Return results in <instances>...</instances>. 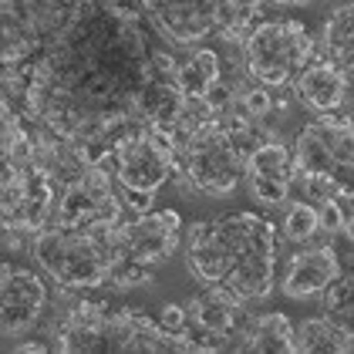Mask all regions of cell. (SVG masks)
<instances>
[{
  "instance_id": "cell-30",
  "label": "cell",
  "mask_w": 354,
  "mask_h": 354,
  "mask_svg": "<svg viewBox=\"0 0 354 354\" xmlns=\"http://www.w3.org/2000/svg\"><path fill=\"white\" fill-rule=\"evenodd\" d=\"M273 109V98H270V88H250L243 95V111L246 115H253V118H260V115H267Z\"/></svg>"
},
{
  "instance_id": "cell-8",
  "label": "cell",
  "mask_w": 354,
  "mask_h": 354,
  "mask_svg": "<svg viewBox=\"0 0 354 354\" xmlns=\"http://www.w3.org/2000/svg\"><path fill=\"white\" fill-rule=\"evenodd\" d=\"M294 176H321L330 179L341 189H351L354 169V145H351V115L348 111H330L317 122L304 125L294 145Z\"/></svg>"
},
{
  "instance_id": "cell-1",
  "label": "cell",
  "mask_w": 354,
  "mask_h": 354,
  "mask_svg": "<svg viewBox=\"0 0 354 354\" xmlns=\"http://www.w3.org/2000/svg\"><path fill=\"white\" fill-rule=\"evenodd\" d=\"M24 111L37 129L109 156L132 129L169 132L186 95L125 0H75L48 48L24 68Z\"/></svg>"
},
{
  "instance_id": "cell-13",
  "label": "cell",
  "mask_w": 354,
  "mask_h": 354,
  "mask_svg": "<svg viewBox=\"0 0 354 354\" xmlns=\"http://www.w3.org/2000/svg\"><path fill=\"white\" fill-rule=\"evenodd\" d=\"M189 324H186V344L189 351H226L240 348V330L246 324L243 304L223 297L216 290L203 294L189 304Z\"/></svg>"
},
{
  "instance_id": "cell-6",
  "label": "cell",
  "mask_w": 354,
  "mask_h": 354,
  "mask_svg": "<svg viewBox=\"0 0 354 354\" xmlns=\"http://www.w3.org/2000/svg\"><path fill=\"white\" fill-rule=\"evenodd\" d=\"M314 61V37L300 21H263L243 41L246 75L263 88L290 84Z\"/></svg>"
},
{
  "instance_id": "cell-11",
  "label": "cell",
  "mask_w": 354,
  "mask_h": 354,
  "mask_svg": "<svg viewBox=\"0 0 354 354\" xmlns=\"http://www.w3.org/2000/svg\"><path fill=\"white\" fill-rule=\"evenodd\" d=\"M57 189L34 162L0 186V233H41L55 216Z\"/></svg>"
},
{
  "instance_id": "cell-19",
  "label": "cell",
  "mask_w": 354,
  "mask_h": 354,
  "mask_svg": "<svg viewBox=\"0 0 354 354\" xmlns=\"http://www.w3.org/2000/svg\"><path fill=\"white\" fill-rule=\"evenodd\" d=\"M294 84H297L300 102L321 115L348 111V105H351V75L334 68L330 61H310L294 78Z\"/></svg>"
},
{
  "instance_id": "cell-26",
  "label": "cell",
  "mask_w": 354,
  "mask_h": 354,
  "mask_svg": "<svg viewBox=\"0 0 354 354\" xmlns=\"http://www.w3.org/2000/svg\"><path fill=\"white\" fill-rule=\"evenodd\" d=\"M321 294H324L321 304H324L327 317H334L337 324H351V277L341 270Z\"/></svg>"
},
{
  "instance_id": "cell-25",
  "label": "cell",
  "mask_w": 354,
  "mask_h": 354,
  "mask_svg": "<svg viewBox=\"0 0 354 354\" xmlns=\"http://www.w3.org/2000/svg\"><path fill=\"white\" fill-rule=\"evenodd\" d=\"M317 230L351 236V196H324L317 199Z\"/></svg>"
},
{
  "instance_id": "cell-9",
  "label": "cell",
  "mask_w": 354,
  "mask_h": 354,
  "mask_svg": "<svg viewBox=\"0 0 354 354\" xmlns=\"http://www.w3.org/2000/svg\"><path fill=\"white\" fill-rule=\"evenodd\" d=\"M109 162L122 189L156 192L176 172V145L169 132L159 129H132L109 145Z\"/></svg>"
},
{
  "instance_id": "cell-14",
  "label": "cell",
  "mask_w": 354,
  "mask_h": 354,
  "mask_svg": "<svg viewBox=\"0 0 354 354\" xmlns=\"http://www.w3.org/2000/svg\"><path fill=\"white\" fill-rule=\"evenodd\" d=\"M48 304L44 280L28 267H3L0 263V334L17 337L37 327Z\"/></svg>"
},
{
  "instance_id": "cell-3",
  "label": "cell",
  "mask_w": 354,
  "mask_h": 354,
  "mask_svg": "<svg viewBox=\"0 0 354 354\" xmlns=\"http://www.w3.org/2000/svg\"><path fill=\"white\" fill-rule=\"evenodd\" d=\"M34 260L68 290H98L115 267L111 226H44L34 243Z\"/></svg>"
},
{
  "instance_id": "cell-23",
  "label": "cell",
  "mask_w": 354,
  "mask_h": 354,
  "mask_svg": "<svg viewBox=\"0 0 354 354\" xmlns=\"http://www.w3.org/2000/svg\"><path fill=\"white\" fill-rule=\"evenodd\" d=\"M219 82V57L209 48H196L183 64H176V84L189 102H203Z\"/></svg>"
},
{
  "instance_id": "cell-12",
  "label": "cell",
  "mask_w": 354,
  "mask_h": 354,
  "mask_svg": "<svg viewBox=\"0 0 354 354\" xmlns=\"http://www.w3.org/2000/svg\"><path fill=\"white\" fill-rule=\"evenodd\" d=\"M179 233H183V219L176 209H159L129 223H115L111 226L115 260H132L138 267H159L176 253Z\"/></svg>"
},
{
  "instance_id": "cell-34",
  "label": "cell",
  "mask_w": 354,
  "mask_h": 354,
  "mask_svg": "<svg viewBox=\"0 0 354 354\" xmlns=\"http://www.w3.org/2000/svg\"><path fill=\"white\" fill-rule=\"evenodd\" d=\"M270 3H287V0H270Z\"/></svg>"
},
{
  "instance_id": "cell-16",
  "label": "cell",
  "mask_w": 354,
  "mask_h": 354,
  "mask_svg": "<svg viewBox=\"0 0 354 354\" xmlns=\"http://www.w3.org/2000/svg\"><path fill=\"white\" fill-rule=\"evenodd\" d=\"M102 159L105 156L95 152L91 145L75 142V138H64V136H57V132H48V129H41V132L30 136V162L48 176V183L57 192L64 189L71 179H78L91 162H102Z\"/></svg>"
},
{
  "instance_id": "cell-18",
  "label": "cell",
  "mask_w": 354,
  "mask_h": 354,
  "mask_svg": "<svg viewBox=\"0 0 354 354\" xmlns=\"http://www.w3.org/2000/svg\"><path fill=\"white\" fill-rule=\"evenodd\" d=\"M341 273V257L337 250L330 243H321V246H307L290 257L287 263V273L280 280V290L283 297L290 300H304V297H314L321 294L327 283Z\"/></svg>"
},
{
  "instance_id": "cell-20",
  "label": "cell",
  "mask_w": 354,
  "mask_h": 354,
  "mask_svg": "<svg viewBox=\"0 0 354 354\" xmlns=\"http://www.w3.org/2000/svg\"><path fill=\"white\" fill-rule=\"evenodd\" d=\"M109 304L102 300H82L55 334L57 351H102V324H105Z\"/></svg>"
},
{
  "instance_id": "cell-21",
  "label": "cell",
  "mask_w": 354,
  "mask_h": 354,
  "mask_svg": "<svg viewBox=\"0 0 354 354\" xmlns=\"http://www.w3.org/2000/svg\"><path fill=\"white\" fill-rule=\"evenodd\" d=\"M294 351L304 354H351L354 351V334L348 324H337L334 317H307L294 327Z\"/></svg>"
},
{
  "instance_id": "cell-10",
  "label": "cell",
  "mask_w": 354,
  "mask_h": 354,
  "mask_svg": "<svg viewBox=\"0 0 354 354\" xmlns=\"http://www.w3.org/2000/svg\"><path fill=\"white\" fill-rule=\"evenodd\" d=\"M122 216V199L111 189L109 156L91 162L78 179H71L55 199V223L61 226H115Z\"/></svg>"
},
{
  "instance_id": "cell-27",
  "label": "cell",
  "mask_w": 354,
  "mask_h": 354,
  "mask_svg": "<svg viewBox=\"0 0 354 354\" xmlns=\"http://www.w3.org/2000/svg\"><path fill=\"white\" fill-rule=\"evenodd\" d=\"M283 233L290 243H304L317 233V209L310 203H294L290 213H287V223H283Z\"/></svg>"
},
{
  "instance_id": "cell-17",
  "label": "cell",
  "mask_w": 354,
  "mask_h": 354,
  "mask_svg": "<svg viewBox=\"0 0 354 354\" xmlns=\"http://www.w3.org/2000/svg\"><path fill=\"white\" fill-rule=\"evenodd\" d=\"M243 179L250 183V192L263 203V206H280L290 192L294 183V162H290V152L280 145V142H263L257 145L243 165Z\"/></svg>"
},
{
  "instance_id": "cell-15",
  "label": "cell",
  "mask_w": 354,
  "mask_h": 354,
  "mask_svg": "<svg viewBox=\"0 0 354 354\" xmlns=\"http://www.w3.org/2000/svg\"><path fill=\"white\" fill-rule=\"evenodd\" d=\"M102 351H189V344L186 337H172L162 330V324L152 321L145 310L109 307L102 324Z\"/></svg>"
},
{
  "instance_id": "cell-32",
  "label": "cell",
  "mask_w": 354,
  "mask_h": 354,
  "mask_svg": "<svg viewBox=\"0 0 354 354\" xmlns=\"http://www.w3.org/2000/svg\"><path fill=\"white\" fill-rule=\"evenodd\" d=\"M14 351H24V354H44V351H48V348H44L41 341H28V344H17Z\"/></svg>"
},
{
  "instance_id": "cell-24",
  "label": "cell",
  "mask_w": 354,
  "mask_h": 354,
  "mask_svg": "<svg viewBox=\"0 0 354 354\" xmlns=\"http://www.w3.org/2000/svg\"><path fill=\"white\" fill-rule=\"evenodd\" d=\"M324 51L334 68L351 75V55H354V10L351 3H341L324 24Z\"/></svg>"
},
{
  "instance_id": "cell-22",
  "label": "cell",
  "mask_w": 354,
  "mask_h": 354,
  "mask_svg": "<svg viewBox=\"0 0 354 354\" xmlns=\"http://www.w3.org/2000/svg\"><path fill=\"white\" fill-rule=\"evenodd\" d=\"M240 351H294V324L287 314L273 310L246 317L240 330Z\"/></svg>"
},
{
  "instance_id": "cell-28",
  "label": "cell",
  "mask_w": 354,
  "mask_h": 354,
  "mask_svg": "<svg viewBox=\"0 0 354 354\" xmlns=\"http://www.w3.org/2000/svg\"><path fill=\"white\" fill-rule=\"evenodd\" d=\"M21 136H24V122L14 115V109L7 105V98L0 95V156H7Z\"/></svg>"
},
{
  "instance_id": "cell-2",
  "label": "cell",
  "mask_w": 354,
  "mask_h": 354,
  "mask_svg": "<svg viewBox=\"0 0 354 354\" xmlns=\"http://www.w3.org/2000/svg\"><path fill=\"white\" fill-rule=\"evenodd\" d=\"M277 226L260 213H223L189 233V270L223 297L250 304L270 297L277 283Z\"/></svg>"
},
{
  "instance_id": "cell-7",
  "label": "cell",
  "mask_w": 354,
  "mask_h": 354,
  "mask_svg": "<svg viewBox=\"0 0 354 354\" xmlns=\"http://www.w3.org/2000/svg\"><path fill=\"white\" fill-rule=\"evenodd\" d=\"M75 0H0V68L24 71L64 24Z\"/></svg>"
},
{
  "instance_id": "cell-29",
  "label": "cell",
  "mask_w": 354,
  "mask_h": 354,
  "mask_svg": "<svg viewBox=\"0 0 354 354\" xmlns=\"http://www.w3.org/2000/svg\"><path fill=\"white\" fill-rule=\"evenodd\" d=\"M159 324H162V330H169L172 337H183V334H186V324H189V314H186V307H179V304H165Z\"/></svg>"
},
{
  "instance_id": "cell-33",
  "label": "cell",
  "mask_w": 354,
  "mask_h": 354,
  "mask_svg": "<svg viewBox=\"0 0 354 354\" xmlns=\"http://www.w3.org/2000/svg\"><path fill=\"white\" fill-rule=\"evenodd\" d=\"M287 3H310V0H287Z\"/></svg>"
},
{
  "instance_id": "cell-5",
  "label": "cell",
  "mask_w": 354,
  "mask_h": 354,
  "mask_svg": "<svg viewBox=\"0 0 354 354\" xmlns=\"http://www.w3.org/2000/svg\"><path fill=\"white\" fill-rule=\"evenodd\" d=\"M263 0H142V10L176 44H199L206 37L243 41Z\"/></svg>"
},
{
  "instance_id": "cell-4",
  "label": "cell",
  "mask_w": 354,
  "mask_h": 354,
  "mask_svg": "<svg viewBox=\"0 0 354 354\" xmlns=\"http://www.w3.org/2000/svg\"><path fill=\"white\" fill-rule=\"evenodd\" d=\"M169 138L176 145V169L183 172L186 186L206 196H230L243 183L246 152L236 145L219 115Z\"/></svg>"
},
{
  "instance_id": "cell-31",
  "label": "cell",
  "mask_w": 354,
  "mask_h": 354,
  "mask_svg": "<svg viewBox=\"0 0 354 354\" xmlns=\"http://www.w3.org/2000/svg\"><path fill=\"white\" fill-rule=\"evenodd\" d=\"M152 196L156 192H142V189H125V203L136 209V213H149L152 209Z\"/></svg>"
}]
</instances>
